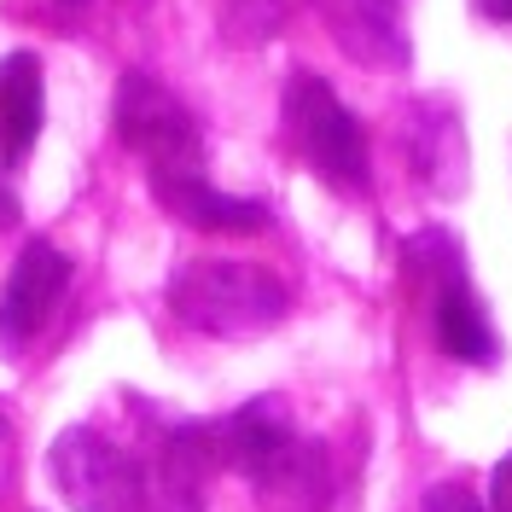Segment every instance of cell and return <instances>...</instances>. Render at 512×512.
<instances>
[{
    "instance_id": "13",
    "label": "cell",
    "mask_w": 512,
    "mask_h": 512,
    "mask_svg": "<svg viewBox=\"0 0 512 512\" xmlns=\"http://www.w3.org/2000/svg\"><path fill=\"white\" fill-rule=\"evenodd\" d=\"M489 512H512V448L495 460V478H489Z\"/></svg>"
},
{
    "instance_id": "1",
    "label": "cell",
    "mask_w": 512,
    "mask_h": 512,
    "mask_svg": "<svg viewBox=\"0 0 512 512\" xmlns=\"http://www.w3.org/2000/svg\"><path fill=\"white\" fill-rule=\"evenodd\" d=\"M216 443H222L227 472H239L274 501L320 512V501H326V454H320V443H309L297 431L286 396H251L245 408L216 419Z\"/></svg>"
},
{
    "instance_id": "2",
    "label": "cell",
    "mask_w": 512,
    "mask_h": 512,
    "mask_svg": "<svg viewBox=\"0 0 512 512\" xmlns=\"http://www.w3.org/2000/svg\"><path fill=\"white\" fill-rule=\"evenodd\" d=\"M286 280L256 268V262H181L169 274V309L192 332L222 338V344H251L268 338L286 320Z\"/></svg>"
},
{
    "instance_id": "6",
    "label": "cell",
    "mask_w": 512,
    "mask_h": 512,
    "mask_svg": "<svg viewBox=\"0 0 512 512\" xmlns=\"http://www.w3.org/2000/svg\"><path fill=\"white\" fill-rule=\"evenodd\" d=\"M64 286H70V256L53 245V239H30L6 286H0V350L6 355H24L41 338V326L53 320Z\"/></svg>"
},
{
    "instance_id": "3",
    "label": "cell",
    "mask_w": 512,
    "mask_h": 512,
    "mask_svg": "<svg viewBox=\"0 0 512 512\" xmlns=\"http://www.w3.org/2000/svg\"><path fill=\"white\" fill-rule=\"evenodd\" d=\"M47 478L76 512H140L146 507V466L99 425H64L47 448Z\"/></svg>"
},
{
    "instance_id": "12",
    "label": "cell",
    "mask_w": 512,
    "mask_h": 512,
    "mask_svg": "<svg viewBox=\"0 0 512 512\" xmlns=\"http://www.w3.org/2000/svg\"><path fill=\"white\" fill-rule=\"evenodd\" d=\"M419 512H489V501H483V495L472 489V483L448 478V483H431V489H425Z\"/></svg>"
},
{
    "instance_id": "11",
    "label": "cell",
    "mask_w": 512,
    "mask_h": 512,
    "mask_svg": "<svg viewBox=\"0 0 512 512\" xmlns=\"http://www.w3.org/2000/svg\"><path fill=\"white\" fill-rule=\"evenodd\" d=\"M47 117V82L35 53L0 59V169H18L35 152V134Z\"/></svg>"
},
{
    "instance_id": "10",
    "label": "cell",
    "mask_w": 512,
    "mask_h": 512,
    "mask_svg": "<svg viewBox=\"0 0 512 512\" xmlns=\"http://www.w3.org/2000/svg\"><path fill=\"white\" fill-rule=\"evenodd\" d=\"M408 152H414V175L443 198H460L472 181V152H466V128L443 99H419L414 128H408Z\"/></svg>"
},
{
    "instance_id": "14",
    "label": "cell",
    "mask_w": 512,
    "mask_h": 512,
    "mask_svg": "<svg viewBox=\"0 0 512 512\" xmlns=\"http://www.w3.org/2000/svg\"><path fill=\"white\" fill-rule=\"evenodd\" d=\"M18 216H24V210H18V192L0 181V233H6V227H18Z\"/></svg>"
},
{
    "instance_id": "17",
    "label": "cell",
    "mask_w": 512,
    "mask_h": 512,
    "mask_svg": "<svg viewBox=\"0 0 512 512\" xmlns=\"http://www.w3.org/2000/svg\"><path fill=\"white\" fill-rule=\"evenodd\" d=\"M64 12H82V6H88V0H59Z\"/></svg>"
},
{
    "instance_id": "8",
    "label": "cell",
    "mask_w": 512,
    "mask_h": 512,
    "mask_svg": "<svg viewBox=\"0 0 512 512\" xmlns=\"http://www.w3.org/2000/svg\"><path fill=\"white\" fill-rule=\"evenodd\" d=\"M152 192H158V204L175 216V222L198 227V233H262V227L274 222V216H268V204L222 192L210 175H204V169L152 175Z\"/></svg>"
},
{
    "instance_id": "15",
    "label": "cell",
    "mask_w": 512,
    "mask_h": 512,
    "mask_svg": "<svg viewBox=\"0 0 512 512\" xmlns=\"http://www.w3.org/2000/svg\"><path fill=\"white\" fill-rule=\"evenodd\" d=\"M12 483V425H6V414H0V489Z\"/></svg>"
},
{
    "instance_id": "16",
    "label": "cell",
    "mask_w": 512,
    "mask_h": 512,
    "mask_svg": "<svg viewBox=\"0 0 512 512\" xmlns=\"http://www.w3.org/2000/svg\"><path fill=\"white\" fill-rule=\"evenodd\" d=\"M478 12L489 24H512V0H478Z\"/></svg>"
},
{
    "instance_id": "4",
    "label": "cell",
    "mask_w": 512,
    "mask_h": 512,
    "mask_svg": "<svg viewBox=\"0 0 512 512\" xmlns=\"http://www.w3.org/2000/svg\"><path fill=\"white\" fill-rule=\"evenodd\" d=\"M280 105H286L291 146L303 152V163L315 169L326 187H344V192L367 187V134L355 123V111L320 76L297 70L286 82V99Z\"/></svg>"
},
{
    "instance_id": "7",
    "label": "cell",
    "mask_w": 512,
    "mask_h": 512,
    "mask_svg": "<svg viewBox=\"0 0 512 512\" xmlns=\"http://www.w3.org/2000/svg\"><path fill=\"white\" fill-rule=\"evenodd\" d=\"M320 18H326L332 41H338V53L350 64H361V70L396 76L414 59L402 0H320Z\"/></svg>"
},
{
    "instance_id": "9",
    "label": "cell",
    "mask_w": 512,
    "mask_h": 512,
    "mask_svg": "<svg viewBox=\"0 0 512 512\" xmlns=\"http://www.w3.org/2000/svg\"><path fill=\"white\" fill-rule=\"evenodd\" d=\"M431 332H437V350L466 361V367H489L501 355V338H495V320H489V303L478 297L472 274H448L431 286Z\"/></svg>"
},
{
    "instance_id": "5",
    "label": "cell",
    "mask_w": 512,
    "mask_h": 512,
    "mask_svg": "<svg viewBox=\"0 0 512 512\" xmlns=\"http://www.w3.org/2000/svg\"><path fill=\"white\" fill-rule=\"evenodd\" d=\"M111 123H117V140L146 163V175L204 169V134H198V117L163 88L158 76H146V70H128L123 82H117Z\"/></svg>"
}]
</instances>
